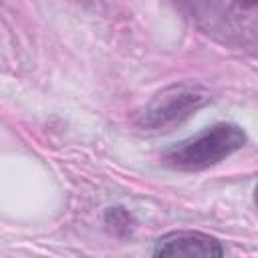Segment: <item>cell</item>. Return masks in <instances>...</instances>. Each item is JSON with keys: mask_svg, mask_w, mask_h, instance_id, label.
Wrapping results in <instances>:
<instances>
[{"mask_svg": "<svg viewBox=\"0 0 258 258\" xmlns=\"http://www.w3.org/2000/svg\"><path fill=\"white\" fill-rule=\"evenodd\" d=\"M105 224L109 226V230L117 236H127L133 230V218L125 208H109L105 214Z\"/></svg>", "mask_w": 258, "mask_h": 258, "instance_id": "4", "label": "cell"}, {"mask_svg": "<svg viewBox=\"0 0 258 258\" xmlns=\"http://www.w3.org/2000/svg\"><path fill=\"white\" fill-rule=\"evenodd\" d=\"M208 93L196 85H171L159 91L141 111L139 125L145 129H169L191 117L208 103Z\"/></svg>", "mask_w": 258, "mask_h": 258, "instance_id": "2", "label": "cell"}, {"mask_svg": "<svg viewBox=\"0 0 258 258\" xmlns=\"http://www.w3.org/2000/svg\"><path fill=\"white\" fill-rule=\"evenodd\" d=\"M155 256H222V244L202 232H169L155 242Z\"/></svg>", "mask_w": 258, "mask_h": 258, "instance_id": "3", "label": "cell"}, {"mask_svg": "<svg viewBox=\"0 0 258 258\" xmlns=\"http://www.w3.org/2000/svg\"><path fill=\"white\" fill-rule=\"evenodd\" d=\"M242 4H258V0H240Z\"/></svg>", "mask_w": 258, "mask_h": 258, "instance_id": "5", "label": "cell"}, {"mask_svg": "<svg viewBox=\"0 0 258 258\" xmlns=\"http://www.w3.org/2000/svg\"><path fill=\"white\" fill-rule=\"evenodd\" d=\"M246 143V133L232 123H218L173 143L163 151V163L179 171H200L218 165Z\"/></svg>", "mask_w": 258, "mask_h": 258, "instance_id": "1", "label": "cell"}, {"mask_svg": "<svg viewBox=\"0 0 258 258\" xmlns=\"http://www.w3.org/2000/svg\"><path fill=\"white\" fill-rule=\"evenodd\" d=\"M254 202H256V206H258V187H256V191H254Z\"/></svg>", "mask_w": 258, "mask_h": 258, "instance_id": "6", "label": "cell"}]
</instances>
